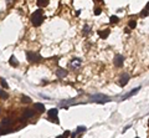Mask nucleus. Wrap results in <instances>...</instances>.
<instances>
[{
  "instance_id": "nucleus-1",
  "label": "nucleus",
  "mask_w": 149,
  "mask_h": 138,
  "mask_svg": "<svg viewBox=\"0 0 149 138\" xmlns=\"http://www.w3.org/2000/svg\"><path fill=\"white\" fill-rule=\"evenodd\" d=\"M44 21V15L41 10H36L32 15H31V22L34 26H40Z\"/></svg>"
},
{
  "instance_id": "nucleus-2",
  "label": "nucleus",
  "mask_w": 149,
  "mask_h": 138,
  "mask_svg": "<svg viewBox=\"0 0 149 138\" xmlns=\"http://www.w3.org/2000/svg\"><path fill=\"white\" fill-rule=\"evenodd\" d=\"M47 114H48V118L50 120H54L52 122H56L59 124V118H57V114H59V111L56 109V108H52V109H50L48 112H47Z\"/></svg>"
},
{
  "instance_id": "nucleus-3",
  "label": "nucleus",
  "mask_w": 149,
  "mask_h": 138,
  "mask_svg": "<svg viewBox=\"0 0 149 138\" xmlns=\"http://www.w3.org/2000/svg\"><path fill=\"white\" fill-rule=\"evenodd\" d=\"M26 57H28V60H29L30 62L39 61V60L41 59L39 54H35V52H31V51H28V52H26Z\"/></svg>"
},
{
  "instance_id": "nucleus-4",
  "label": "nucleus",
  "mask_w": 149,
  "mask_h": 138,
  "mask_svg": "<svg viewBox=\"0 0 149 138\" xmlns=\"http://www.w3.org/2000/svg\"><path fill=\"white\" fill-rule=\"evenodd\" d=\"M91 98L94 100L96 102H100V103H104V102H108L109 101V98L107 96H104V95H96V96H92Z\"/></svg>"
},
{
  "instance_id": "nucleus-5",
  "label": "nucleus",
  "mask_w": 149,
  "mask_h": 138,
  "mask_svg": "<svg viewBox=\"0 0 149 138\" xmlns=\"http://www.w3.org/2000/svg\"><path fill=\"white\" fill-rule=\"evenodd\" d=\"M114 65L117 66V67H122L123 66V63H124V56L123 55H117V56H114Z\"/></svg>"
},
{
  "instance_id": "nucleus-6",
  "label": "nucleus",
  "mask_w": 149,
  "mask_h": 138,
  "mask_svg": "<svg viewBox=\"0 0 149 138\" xmlns=\"http://www.w3.org/2000/svg\"><path fill=\"white\" fill-rule=\"evenodd\" d=\"M128 81H129V75H128V74L122 75V76H120V78H119V86L124 87V86L128 83Z\"/></svg>"
},
{
  "instance_id": "nucleus-7",
  "label": "nucleus",
  "mask_w": 149,
  "mask_h": 138,
  "mask_svg": "<svg viewBox=\"0 0 149 138\" xmlns=\"http://www.w3.org/2000/svg\"><path fill=\"white\" fill-rule=\"evenodd\" d=\"M98 35H100V37H101V39H106V37H108V35H109V29H106V30H100V31H98Z\"/></svg>"
},
{
  "instance_id": "nucleus-8",
  "label": "nucleus",
  "mask_w": 149,
  "mask_h": 138,
  "mask_svg": "<svg viewBox=\"0 0 149 138\" xmlns=\"http://www.w3.org/2000/svg\"><path fill=\"white\" fill-rule=\"evenodd\" d=\"M34 108H35V111H37V112H40V113L45 112V106L42 103H35Z\"/></svg>"
},
{
  "instance_id": "nucleus-9",
  "label": "nucleus",
  "mask_w": 149,
  "mask_h": 138,
  "mask_svg": "<svg viewBox=\"0 0 149 138\" xmlns=\"http://www.w3.org/2000/svg\"><path fill=\"white\" fill-rule=\"evenodd\" d=\"M139 90H140V87H137V88H134V90H132V91L129 92L128 95H126V96H124V97H123L122 100L124 101V100H127V98H129V97H132V96H133V95H135V93H137V92L139 91Z\"/></svg>"
},
{
  "instance_id": "nucleus-10",
  "label": "nucleus",
  "mask_w": 149,
  "mask_h": 138,
  "mask_svg": "<svg viewBox=\"0 0 149 138\" xmlns=\"http://www.w3.org/2000/svg\"><path fill=\"white\" fill-rule=\"evenodd\" d=\"M83 132H86V127H83V126H80V127L77 128V132L72 133L71 136H72V137H76V136H78L80 133H83Z\"/></svg>"
},
{
  "instance_id": "nucleus-11",
  "label": "nucleus",
  "mask_w": 149,
  "mask_h": 138,
  "mask_svg": "<svg viewBox=\"0 0 149 138\" xmlns=\"http://www.w3.org/2000/svg\"><path fill=\"white\" fill-rule=\"evenodd\" d=\"M34 114H35V112H34L32 109H25V111H24V117H25V118H31Z\"/></svg>"
},
{
  "instance_id": "nucleus-12",
  "label": "nucleus",
  "mask_w": 149,
  "mask_h": 138,
  "mask_svg": "<svg viewBox=\"0 0 149 138\" xmlns=\"http://www.w3.org/2000/svg\"><path fill=\"white\" fill-rule=\"evenodd\" d=\"M56 74H57V76H59L60 78H63V77L67 75V71L63 70V68H59V70L56 71Z\"/></svg>"
},
{
  "instance_id": "nucleus-13",
  "label": "nucleus",
  "mask_w": 149,
  "mask_h": 138,
  "mask_svg": "<svg viewBox=\"0 0 149 138\" xmlns=\"http://www.w3.org/2000/svg\"><path fill=\"white\" fill-rule=\"evenodd\" d=\"M37 5L40 8H45L48 5V0H37Z\"/></svg>"
},
{
  "instance_id": "nucleus-14",
  "label": "nucleus",
  "mask_w": 149,
  "mask_h": 138,
  "mask_svg": "<svg viewBox=\"0 0 149 138\" xmlns=\"http://www.w3.org/2000/svg\"><path fill=\"white\" fill-rule=\"evenodd\" d=\"M11 121L9 120V118H4L3 120V122H1V126H4V127H10L11 126Z\"/></svg>"
},
{
  "instance_id": "nucleus-15",
  "label": "nucleus",
  "mask_w": 149,
  "mask_h": 138,
  "mask_svg": "<svg viewBox=\"0 0 149 138\" xmlns=\"http://www.w3.org/2000/svg\"><path fill=\"white\" fill-rule=\"evenodd\" d=\"M9 61H10V65H11L13 67H16V66L19 65V62H17V60H16V59H15L14 55H13V56L10 57V60H9Z\"/></svg>"
},
{
  "instance_id": "nucleus-16",
  "label": "nucleus",
  "mask_w": 149,
  "mask_h": 138,
  "mask_svg": "<svg viewBox=\"0 0 149 138\" xmlns=\"http://www.w3.org/2000/svg\"><path fill=\"white\" fill-rule=\"evenodd\" d=\"M80 65H81V60H78V59L72 60V62H71V66H72V67H78Z\"/></svg>"
},
{
  "instance_id": "nucleus-17",
  "label": "nucleus",
  "mask_w": 149,
  "mask_h": 138,
  "mask_svg": "<svg viewBox=\"0 0 149 138\" xmlns=\"http://www.w3.org/2000/svg\"><path fill=\"white\" fill-rule=\"evenodd\" d=\"M0 82H1V86H3L4 88H8V87H9V85H8V82H6V80H5V78L0 77Z\"/></svg>"
},
{
  "instance_id": "nucleus-18",
  "label": "nucleus",
  "mask_w": 149,
  "mask_h": 138,
  "mask_svg": "<svg viewBox=\"0 0 149 138\" xmlns=\"http://www.w3.org/2000/svg\"><path fill=\"white\" fill-rule=\"evenodd\" d=\"M109 20H111V22H112V24H117V22L119 21L118 16H114V15L111 16V19H109Z\"/></svg>"
},
{
  "instance_id": "nucleus-19",
  "label": "nucleus",
  "mask_w": 149,
  "mask_h": 138,
  "mask_svg": "<svg viewBox=\"0 0 149 138\" xmlns=\"http://www.w3.org/2000/svg\"><path fill=\"white\" fill-rule=\"evenodd\" d=\"M135 26H137V21L135 20H131L129 21V28L131 29H135Z\"/></svg>"
},
{
  "instance_id": "nucleus-20",
  "label": "nucleus",
  "mask_w": 149,
  "mask_h": 138,
  "mask_svg": "<svg viewBox=\"0 0 149 138\" xmlns=\"http://www.w3.org/2000/svg\"><path fill=\"white\" fill-rule=\"evenodd\" d=\"M22 102H26V103H29V102H31V98L30 97H28V96H22Z\"/></svg>"
},
{
  "instance_id": "nucleus-21",
  "label": "nucleus",
  "mask_w": 149,
  "mask_h": 138,
  "mask_svg": "<svg viewBox=\"0 0 149 138\" xmlns=\"http://www.w3.org/2000/svg\"><path fill=\"white\" fill-rule=\"evenodd\" d=\"M148 15H149V11L147 10V9H145V10H143V11L140 13V16H142V17H147Z\"/></svg>"
},
{
  "instance_id": "nucleus-22",
  "label": "nucleus",
  "mask_w": 149,
  "mask_h": 138,
  "mask_svg": "<svg viewBox=\"0 0 149 138\" xmlns=\"http://www.w3.org/2000/svg\"><path fill=\"white\" fill-rule=\"evenodd\" d=\"M0 97H1V98H6V97H8V93L5 91H1V90H0Z\"/></svg>"
},
{
  "instance_id": "nucleus-23",
  "label": "nucleus",
  "mask_w": 149,
  "mask_h": 138,
  "mask_svg": "<svg viewBox=\"0 0 149 138\" xmlns=\"http://www.w3.org/2000/svg\"><path fill=\"white\" fill-rule=\"evenodd\" d=\"M101 11H102L101 9H96V10H94V15H100V14H101Z\"/></svg>"
},
{
  "instance_id": "nucleus-24",
  "label": "nucleus",
  "mask_w": 149,
  "mask_h": 138,
  "mask_svg": "<svg viewBox=\"0 0 149 138\" xmlns=\"http://www.w3.org/2000/svg\"><path fill=\"white\" fill-rule=\"evenodd\" d=\"M88 30H89V28L88 26H86V28L83 29V34H88Z\"/></svg>"
},
{
  "instance_id": "nucleus-25",
  "label": "nucleus",
  "mask_w": 149,
  "mask_h": 138,
  "mask_svg": "<svg viewBox=\"0 0 149 138\" xmlns=\"http://www.w3.org/2000/svg\"><path fill=\"white\" fill-rule=\"evenodd\" d=\"M65 136H70V132H65V133L62 134V137H65Z\"/></svg>"
},
{
  "instance_id": "nucleus-26",
  "label": "nucleus",
  "mask_w": 149,
  "mask_h": 138,
  "mask_svg": "<svg viewBox=\"0 0 149 138\" xmlns=\"http://www.w3.org/2000/svg\"><path fill=\"white\" fill-rule=\"evenodd\" d=\"M145 9H147V10H149V3H148V4H147V6H145Z\"/></svg>"
},
{
  "instance_id": "nucleus-27",
  "label": "nucleus",
  "mask_w": 149,
  "mask_h": 138,
  "mask_svg": "<svg viewBox=\"0 0 149 138\" xmlns=\"http://www.w3.org/2000/svg\"><path fill=\"white\" fill-rule=\"evenodd\" d=\"M97 1H102V0H97Z\"/></svg>"
},
{
  "instance_id": "nucleus-28",
  "label": "nucleus",
  "mask_w": 149,
  "mask_h": 138,
  "mask_svg": "<svg viewBox=\"0 0 149 138\" xmlns=\"http://www.w3.org/2000/svg\"><path fill=\"white\" fill-rule=\"evenodd\" d=\"M148 123H149V122H148Z\"/></svg>"
}]
</instances>
